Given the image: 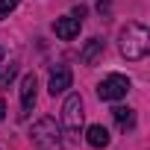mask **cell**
Listing matches in <instances>:
<instances>
[{"label": "cell", "mask_w": 150, "mask_h": 150, "mask_svg": "<svg viewBox=\"0 0 150 150\" xmlns=\"http://www.w3.org/2000/svg\"><path fill=\"white\" fill-rule=\"evenodd\" d=\"M118 50H121V56H124L127 62L144 59L147 50H150V33H147V27L138 24V21L127 24V27L121 30V35H118Z\"/></svg>", "instance_id": "cell-1"}, {"label": "cell", "mask_w": 150, "mask_h": 150, "mask_svg": "<svg viewBox=\"0 0 150 150\" xmlns=\"http://www.w3.org/2000/svg\"><path fill=\"white\" fill-rule=\"evenodd\" d=\"M30 138H33V144L38 147V150H62V127L53 121V118H41V121H35L33 124V129H30Z\"/></svg>", "instance_id": "cell-2"}, {"label": "cell", "mask_w": 150, "mask_h": 150, "mask_svg": "<svg viewBox=\"0 0 150 150\" xmlns=\"http://www.w3.org/2000/svg\"><path fill=\"white\" fill-rule=\"evenodd\" d=\"M62 127L71 138H80L83 132V97L80 94H68L62 106Z\"/></svg>", "instance_id": "cell-3"}, {"label": "cell", "mask_w": 150, "mask_h": 150, "mask_svg": "<svg viewBox=\"0 0 150 150\" xmlns=\"http://www.w3.org/2000/svg\"><path fill=\"white\" fill-rule=\"evenodd\" d=\"M127 91H129V80L124 74H109L97 86V97L100 100H121V97H127Z\"/></svg>", "instance_id": "cell-4"}, {"label": "cell", "mask_w": 150, "mask_h": 150, "mask_svg": "<svg viewBox=\"0 0 150 150\" xmlns=\"http://www.w3.org/2000/svg\"><path fill=\"white\" fill-rule=\"evenodd\" d=\"M71 83H74V74H71V68L68 65H56L53 71H50V80H47V91L56 97V94H62V91H68L71 88Z\"/></svg>", "instance_id": "cell-5"}, {"label": "cell", "mask_w": 150, "mask_h": 150, "mask_svg": "<svg viewBox=\"0 0 150 150\" xmlns=\"http://www.w3.org/2000/svg\"><path fill=\"white\" fill-rule=\"evenodd\" d=\"M35 91H38V80H35V74H27V77L21 80V118H27L35 106Z\"/></svg>", "instance_id": "cell-6"}, {"label": "cell", "mask_w": 150, "mask_h": 150, "mask_svg": "<svg viewBox=\"0 0 150 150\" xmlns=\"http://www.w3.org/2000/svg\"><path fill=\"white\" fill-rule=\"evenodd\" d=\"M80 27H83V21H77L74 15H65V18H56V21H53V33H56L62 41L77 38V35H80Z\"/></svg>", "instance_id": "cell-7"}, {"label": "cell", "mask_w": 150, "mask_h": 150, "mask_svg": "<svg viewBox=\"0 0 150 150\" xmlns=\"http://www.w3.org/2000/svg\"><path fill=\"white\" fill-rule=\"evenodd\" d=\"M103 50H106V44H103V38H88L86 41V47H83V53H80V59H83V65H97L100 62V56H103Z\"/></svg>", "instance_id": "cell-8"}, {"label": "cell", "mask_w": 150, "mask_h": 150, "mask_svg": "<svg viewBox=\"0 0 150 150\" xmlns=\"http://www.w3.org/2000/svg\"><path fill=\"white\" fill-rule=\"evenodd\" d=\"M86 141L91 144V147H109V141H112V135H109V129L103 127V124H91L88 129H86Z\"/></svg>", "instance_id": "cell-9"}, {"label": "cell", "mask_w": 150, "mask_h": 150, "mask_svg": "<svg viewBox=\"0 0 150 150\" xmlns=\"http://www.w3.org/2000/svg\"><path fill=\"white\" fill-rule=\"evenodd\" d=\"M112 115H115V121H118L121 129H132V127H135V112H132L129 106H115Z\"/></svg>", "instance_id": "cell-10"}, {"label": "cell", "mask_w": 150, "mask_h": 150, "mask_svg": "<svg viewBox=\"0 0 150 150\" xmlns=\"http://www.w3.org/2000/svg\"><path fill=\"white\" fill-rule=\"evenodd\" d=\"M15 74H18V62H9V68L0 74V88H6V86L15 80Z\"/></svg>", "instance_id": "cell-11"}, {"label": "cell", "mask_w": 150, "mask_h": 150, "mask_svg": "<svg viewBox=\"0 0 150 150\" xmlns=\"http://www.w3.org/2000/svg\"><path fill=\"white\" fill-rule=\"evenodd\" d=\"M18 3H21V0H0V21L9 18V12H15V9H18Z\"/></svg>", "instance_id": "cell-12"}, {"label": "cell", "mask_w": 150, "mask_h": 150, "mask_svg": "<svg viewBox=\"0 0 150 150\" xmlns=\"http://www.w3.org/2000/svg\"><path fill=\"white\" fill-rule=\"evenodd\" d=\"M3 118H6V103L0 100V121H3Z\"/></svg>", "instance_id": "cell-13"}, {"label": "cell", "mask_w": 150, "mask_h": 150, "mask_svg": "<svg viewBox=\"0 0 150 150\" xmlns=\"http://www.w3.org/2000/svg\"><path fill=\"white\" fill-rule=\"evenodd\" d=\"M0 62H3V47H0Z\"/></svg>", "instance_id": "cell-14"}]
</instances>
